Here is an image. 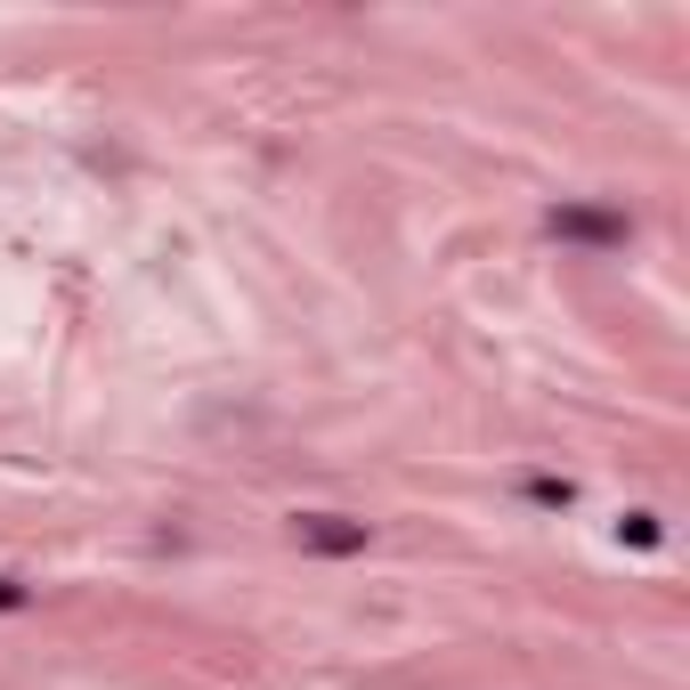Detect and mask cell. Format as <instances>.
Wrapping results in <instances>:
<instances>
[{
  "mask_svg": "<svg viewBox=\"0 0 690 690\" xmlns=\"http://www.w3.org/2000/svg\"><path fill=\"white\" fill-rule=\"evenodd\" d=\"M301 536H309L318 553H358V545H366V528H342L333 512H309V520H301Z\"/></svg>",
  "mask_w": 690,
  "mask_h": 690,
  "instance_id": "obj_1",
  "label": "cell"
},
{
  "mask_svg": "<svg viewBox=\"0 0 690 690\" xmlns=\"http://www.w3.org/2000/svg\"><path fill=\"white\" fill-rule=\"evenodd\" d=\"M553 227L560 236H593V244H625V220L610 212H553Z\"/></svg>",
  "mask_w": 690,
  "mask_h": 690,
  "instance_id": "obj_2",
  "label": "cell"
}]
</instances>
